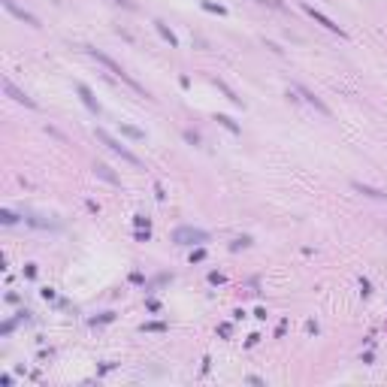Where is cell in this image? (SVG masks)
I'll list each match as a JSON object with an SVG mask.
<instances>
[{"label":"cell","mask_w":387,"mask_h":387,"mask_svg":"<svg viewBox=\"0 0 387 387\" xmlns=\"http://www.w3.org/2000/svg\"><path fill=\"white\" fill-rule=\"evenodd\" d=\"M85 52H88V55H91V58H94L97 64H103V67H106V70H109V73L115 76V79H121V82H124V85H130V88H133L136 94L148 97V94H145V88H142V85H139V82L133 79L130 73H124V67H121V64H115V61H112L109 55H103V52H97V49H85Z\"/></svg>","instance_id":"6da1fadb"},{"label":"cell","mask_w":387,"mask_h":387,"mask_svg":"<svg viewBox=\"0 0 387 387\" xmlns=\"http://www.w3.org/2000/svg\"><path fill=\"white\" fill-rule=\"evenodd\" d=\"M94 136H97V139H100V142H103V145H106L109 151H115V154H118V158H121V161H127L130 167H136V170H142V161L136 158V154H133V151H130L127 145H121V142H118V139H115V136H109V133H106L103 127H97V130H94Z\"/></svg>","instance_id":"7a4b0ae2"},{"label":"cell","mask_w":387,"mask_h":387,"mask_svg":"<svg viewBox=\"0 0 387 387\" xmlns=\"http://www.w3.org/2000/svg\"><path fill=\"white\" fill-rule=\"evenodd\" d=\"M173 242L176 245H203V242H209V233L200 227H179V230H173Z\"/></svg>","instance_id":"3957f363"},{"label":"cell","mask_w":387,"mask_h":387,"mask_svg":"<svg viewBox=\"0 0 387 387\" xmlns=\"http://www.w3.org/2000/svg\"><path fill=\"white\" fill-rule=\"evenodd\" d=\"M302 9H305V12H308V15H312V18H315V21H318V24H321V27H327V30H330V33H339V36H345V30H342V27H339V24H336V21H333V18H330V15H324V12H321V9H315V6H312V3H302Z\"/></svg>","instance_id":"277c9868"},{"label":"cell","mask_w":387,"mask_h":387,"mask_svg":"<svg viewBox=\"0 0 387 387\" xmlns=\"http://www.w3.org/2000/svg\"><path fill=\"white\" fill-rule=\"evenodd\" d=\"M3 91H6V97H12L15 103H21V106H27V109H33V106H36V103H33V100H30V97H27V94H24L15 82H12V79H3Z\"/></svg>","instance_id":"5b68a950"},{"label":"cell","mask_w":387,"mask_h":387,"mask_svg":"<svg viewBox=\"0 0 387 387\" xmlns=\"http://www.w3.org/2000/svg\"><path fill=\"white\" fill-rule=\"evenodd\" d=\"M296 94H299V97H302V100H305L308 106H315V109H318L321 115H327V118H330V109H327V103H324L321 97H315L312 91H308V88H302V85H296Z\"/></svg>","instance_id":"8992f818"},{"label":"cell","mask_w":387,"mask_h":387,"mask_svg":"<svg viewBox=\"0 0 387 387\" xmlns=\"http://www.w3.org/2000/svg\"><path fill=\"white\" fill-rule=\"evenodd\" d=\"M76 91H79V97H82V103L94 112V115H100V103H97V97H94V91L85 85V82H79V85H76Z\"/></svg>","instance_id":"52a82bcc"},{"label":"cell","mask_w":387,"mask_h":387,"mask_svg":"<svg viewBox=\"0 0 387 387\" xmlns=\"http://www.w3.org/2000/svg\"><path fill=\"white\" fill-rule=\"evenodd\" d=\"M3 6H6V9H9V12L15 15V18H21V21H27V24H33V27H36V24H40V18H36V15H30V12H27V9H21V6H15V3H12V0H3Z\"/></svg>","instance_id":"ba28073f"},{"label":"cell","mask_w":387,"mask_h":387,"mask_svg":"<svg viewBox=\"0 0 387 387\" xmlns=\"http://www.w3.org/2000/svg\"><path fill=\"white\" fill-rule=\"evenodd\" d=\"M94 176H100V179H103V182H109V185H118V176H115L106 164H97V167H94Z\"/></svg>","instance_id":"9c48e42d"},{"label":"cell","mask_w":387,"mask_h":387,"mask_svg":"<svg viewBox=\"0 0 387 387\" xmlns=\"http://www.w3.org/2000/svg\"><path fill=\"white\" fill-rule=\"evenodd\" d=\"M154 27H158V33L164 36V40H167L170 46H179V36H176V33H173V30H170V27H167L164 21H154Z\"/></svg>","instance_id":"30bf717a"},{"label":"cell","mask_w":387,"mask_h":387,"mask_svg":"<svg viewBox=\"0 0 387 387\" xmlns=\"http://www.w3.org/2000/svg\"><path fill=\"white\" fill-rule=\"evenodd\" d=\"M121 133L130 136V139H145V133H142L139 127H133V124H121Z\"/></svg>","instance_id":"8fae6325"},{"label":"cell","mask_w":387,"mask_h":387,"mask_svg":"<svg viewBox=\"0 0 387 387\" xmlns=\"http://www.w3.org/2000/svg\"><path fill=\"white\" fill-rule=\"evenodd\" d=\"M215 121H221V124L227 127V130H233V133H239V124H236L233 118H230V115H218V118H215Z\"/></svg>","instance_id":"7c38bea8"},{"label":"cell","mask_w":387,"mask_h":387,"mask_svg":"<svg viewBox=\"0 0 387 387\" xmlns=\"http://www.w3.org/2000/svg\"><path fill=\"white\" fill-rule=\"evenodd\" d=\"M0 221H3L6 227H12V224L18 221V215H15V212H9V209H3V212H0Z\"/></svg>","instance_id":"4fadbf2b"},{"label":"cell","mask_w":387,"mask_h":387,"mask_svg":"<svg viewBox=\"0 0 387 387\" xmlns=\"http://www.w3.org/2000/svg\"><path fill=\"white\" fill-rule=\"evenodd\" d=\"M357 191H363V194H369V197H378V200H384L387 194H381V191H375V188H363V185H354Z\"/></svg>","instance_id":"5bb4252c"},{"label":"cell","mask_w":387,"mask_h":387,"mask_svg":"<svg viewBox=\"0 0 387 387\" xmlns=\"http://www.w3.org/2000/svg\"><path fill=\"white\" fill-rule=\"evenodd\" d=\"M203 6H206L209 12H218V15H224V12H227V9H224V6H218V3H203Z\"/></svg>","instance_id":"9a60e30c"},{"label":"cell","mask_w":387,"mask_h":387,"mask_svg":"<svg viewBox=\"0 0 387 387\" xmlns=\"http://www.w3.org/2000/svg\"><path fill=\"white\" fill-rule=\"evenodd\" d=\"M142 330H154V333H164V330H167V324H145Z\"/></svg>","instance_id":"2e32d148"},{"label":"cell","mask_w":387,"mask_h":387,"mask_svg":"<svg viewBox=\"0 0 387 387\" xmlns=\"http://www.w3.org/2000/svg\"><path fill=\"white\" fill-rule=\"evenodd\" d=\"M185 139H188V142H194V145H197V142H200V136H197V133H194V130H185Z\"/></svg>","instance_id":"e0dca14e"},{"label":"cell","mask_w":387,"mask_h":387,"mask_svg":"<svg viewBox=\"0 0 387 387\" xmlns=\"http://www.w3.org/2000/svg\"><path fill=\"white\" fill-rule=\"evenodd\" d=\"M136 227H148V218H145V215H136Z\"/></svg>","instance_id":"ac0fdd59"},{"label":"cell","mask_w":387,"mask_h":387,"mask_svg":"<svg viewBox=\"0 0 387 387\" xmlns=\"http://www.w3.org/2000/svg\"><path fill=\"white\" fill-rule=\"evenodd\" d=\"M115 3H121V6H127V9L133 6V3H130V0H115Z\"/></svg>","instance_id":"d6986e66"}]
</instances>
